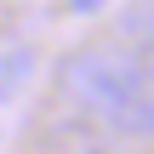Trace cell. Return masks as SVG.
Returning <instances> with one entry per match:
<instances>
[{"label": "cell", "mask_w": 154, "mask_h": 154, "mask_svg": "<svg viewBox=\"0 0 154 154\" xmlns=\"http://www.w3.org/2000/svg\"><path fill=\"white\" fill-rule=\"evenodd\" d=\"M63 97L126 143H154V86L126 46H74L57 63Z\"/></svg>", "instance_id": "1"}, {"label": "cell", "mask_w": 154, "mask_h": 154, "mask_svg": "<svg viewBox=\"0 0 154 154\" xmlns=\"http://www.w3.org/2000/svg\"><path fill=\"white\" fill-rule=\"evenodd\" d=\"M120 29H126V51L137 57V69L154 86V0H131L126 17H120Z\"/></svg>", "instance_id": "2"}, {"label": "cell", "mask_w": 154, "mask_h": 154, "mask_svg": "<svg viewBox=\"0 0 154 154\" xmlns=\"http://www.w3.org/2000/svg\"><path fill=\"white\" fill-rule=\"evenodd\" d=\"M29 74H34V46H11V51H0V103H11V97L29 86Z\"/></svg>", "instance_id": "3"}, {"label": "cell", "mask_w": 154, "mask_h": 154, "mask_svg": "<svg viewBox=\"0 0 154 154\" xmlns=\"http://www.w3.org/2000/svg\"><path fill=\"white\" fill-rule=\"evenodd\" d=\"M97 6H103V0H74V11H97Z\"/></svg>", "instance_id": "4"}]
</instances>
